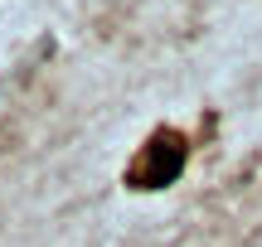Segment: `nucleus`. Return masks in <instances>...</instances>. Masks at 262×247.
<instances>
[{
	"instance_id": "obj_1",
	"label": "nucleus",
	"mask_w": 262,
	"mask_h": 247,
	"mask_svg": "<svg viewBox=\"0 0 262 247\" xmlns=\"http://www.w3.org/2000/svg\"><path fill=\"white\" fill-rule=\"evenodd\" d=\"M180 170H185V141H180L175 131H160L156 141L146 145V155H141L131 180H136L141 189H160V184H170Z\"/></svg>"
}]
</instances>
